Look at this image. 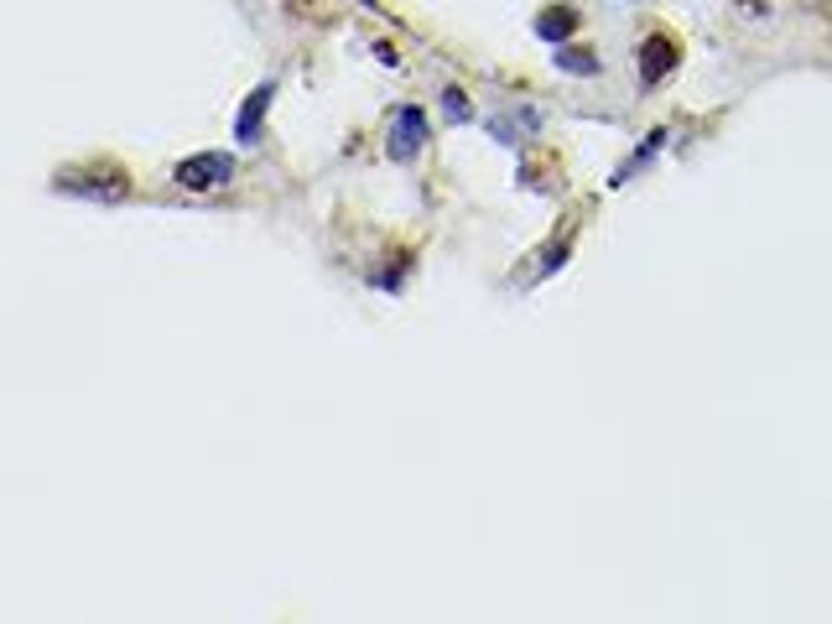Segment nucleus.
Returning a JSON list of instances; mask_svg holds the SVG:
<instances>
[{
    "label": "nucleus",
    "instance_id": "f257e3e1",
    "mask_svg": "<svg viewBox=\"0 0 832 624\" xmlns=\"http://www.w3.org/2000/svg\"><path fill=\"white\" fill-rule=\"evenodd\" d=\"M235 177V157L229 151H198V157H183L177 172H172V183L188 192H209V188H224Z\"/></svg>",
    "mask_w": 832,
    "mask_h": 624
},
{
    "label": "nucleus",
    "instance_id": "20e7f679",
    "mask_svg": "<svg viewBox=\"0 0 832 624\" xmlns=\"http://www.w3.org/2000/svg\"><path fill=\"white\" fill-rule=\"evenodd\" d=\"M676 58H682V52H676V42H671V37H661V32H656V37H645V48H641V84H645V89H656L666 73L676 68Z\"/></svg>",
    "mask_w": 832,
    "mask_h": 624
},
{
    "label": "nucleus",
    "instance_id": "1a4fd4ad",
    "mask_svg": "<svg viewBox=\"0 0 832 624\" xmlns=\"http://www.w3.org/2000/svg\"><path fill=\"white\" fill-rule=\"evenodd\" d=\"M568 261V240H557L547 250V255H542V261H536V276H551V271H557V265Z\"/></svg>",
    "mask_w": 832,
    "mask_h": 624
},
{
    "label": "nucleus",
    "instance_id": "423d86ee",
    "mask_svg": "<svg viewBox=\"0 0 832 624\" xmlns=\"http://www.w3.org/2000/svg\"><path fill=\"white\" fill-rule=\"evenodd\" d=\"M572 32H578V11H572V5H547V11L536 16V37H542V42H557V48H562Z\"/></svg>",
    "mask_w": 832,
    "mask_h": 624
},
{
    "label": "nucleus",
    "instance_id": "6e6552de",
    "mask_svg": "<svg viewBox=\"0 0 832 624\" xmlns=\"http://www.w3.org/2000/svg\"><path fill=\"white\" fill-rule=\"evenodd\" d=\"M443 104H448V121H474V104H469V95H463V89H448V95H443Z\"/></svg>",
    "mask_w": 832,
    "mask_h": 624
},
{
    "label": "nucleus",
    "instance_id": "f03ea898",
    "mask_svg": "<svg viewBox=\"0 0 832 624\" xmlns=\"http://www.w3.org/2000/svg\"><path fill=\"white\" fill-rule=\"evenodd\" d=\"M58 192H73V198H104L115 203L131 192V177L125 172H58Z\"/></svg>",
    "mask_w": 832,
    "mask_h": 624
},
{
    "label": "nucleus",
    "instance_id": "0eeeda50",
    "mask_svg": "<svg viewBox=\"0 0 832 624\" xmlns=\"http://www.w3.org/2000/svg\"><path fill=\"white\" fill-rule=\"evenodd\" d=\"M557 68L562 73H583V78H594L598 68H604V63H598L594 52L588 48H557Z\"/></svg>",
    "mask_w": 832,
    "mask_h": 624
},
{
    "label": "nucleus",
    "instance_id": "39448f33",
    "mask_svg": "<svg viewBox=\"0 0 832 624\" xmlns=\"http://www.w3.org/2000/svg\"><path fill=\"white\" fill-rule=\"evenodd\" d=\"M276 99V84H261L256 95L239 104V121H235V141L239 146H256L261 141V121H265V104Z\"/></svg>",
    "mask_w": 832,
    "mask_h": 624
},
{
    "label": "nucleus",
    "instance_id": "7ed1b4c3",
    "mask_svg": "<svg viewBox=\"0 0 832 624\" xmlns=\"http://www.w3.org/2000/svg\"><path fill=\"white\" fill-rule=\"evenodd\" d=\"M422 146H427V115L417 104H406V110H396V125H390L385 151H390V162H411Z\"/></svg>",
    "mask_w": 832,
    "mask_h": 624
}]
</instances>
